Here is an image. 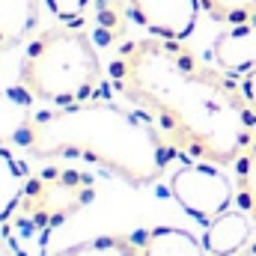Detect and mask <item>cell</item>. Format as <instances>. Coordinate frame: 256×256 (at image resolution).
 Returning <instances> with one entry per match:
<instances>
[{
  "instance_id": "cell-15",
  "label": "cell",
  "mask_w": 256,
  "mask_h": 256,
  "mask_svg": "<svg viewBox=\"0 0 256 256\" xmlns=\"http://www.w3.org/2000/svg\"><path fill=\"white\" fill-rule=\"evenodd\" d=\"M45 6L51 9V15H57V21L74 24V21H80L86 15L92 0H45Z\"/></svg>"
},
{
  "instance_id": "cell-3",
  "label": "cell",
  "mask_w": 256,
  "mask_h": 256,
  "mask_svg": "<svg viewBox=\"0 0 256 256\" xmlns=\"http://www.w3.org/2000/svg\"><path fill=\"white\" fill-rule=\"evenodd\" d=\"M102 84L104 66L90 33L66 21L33 36L18 66L21 92L48 108L96 98Z\"/></svg>"
},
{
  "instance_id": "cell-5",
  "label": "cell",
  "mask_w": 256,
  "mask_h": 256,
  "mask_svg": "<svg viewBox=\"0 0 256 256\" xmlns=\"http://www.w3.org/2000/svg\"><path fill=\"white\" fill-rule=\"evenodd\" d=\"M170 194L182 206V212L208 224L212 218L226 212L230 202L236 200V179H230L224 167L188 161L170 173Z\"/></svg>"
},
{
  "instance_id": "cell-12",
  "label": "cell",
  "mask_w": 256,
  "mask_h": 256,
  "mask_svg": "<svg viewBox=\"0 0 256 256\" xmlns=\"http://www.w3.org/2000/svg\"><path fill=\"white\" fill-rule=\"evenodd\" d=\"M54 256H140V236H96L57 250Z\"/></svg>"
},
{
  "instance_id": "cell-4",
  "label": "cell",
  "mask_w": 256,
  "mask_h": 256,
  "mask_svg": "<svg viewBox=\"0 0 256 256\" xmlns=\"http://www.w3.org/2000/svg\"><path fill=\"white\" fill-rule=\"evenodd\" d=\"M96 200V179L86 170L48 164L27 179L18 212L9 218V242L21 256H42L48 236Z\"/></svg>"
},
{
  "instance_id": "cell-10",
  "label": "cell",
  "mask_w": 256,
  "mask_h": 256,
  "mask_svg": "<svg viewBox=\"0 0 256 256\" xmlns=\"http://www.w3.org/2000/svg\"><path fill=\"white\" fill-rule=\"evenodd\" d=\"M140 256H208L206 244L179 226H155L140 236Z\"/></svg>"
},
{
  "instance_id": "cell-13",
  "label": "cell",
  "mask_w": 256,
  "mask_h": 256,
  "mask_svg": "<svg viewBox=\"0 0 256 256\" xmlns=\"http://www.w3.org/2000/svg\"><path fill=\"white\" fill-rule=\"evenodd\" d=\"M232 167H236V202L256 224V137Z\"/></svg>"
},
{
  "instance_id": "cell-16",
  "label": "cell",
  "mask_w": 256,
  "mask_h": 256,
  "mask_svg": "<svg viewBox=\"0 0 256 256\" xmlns=\"http://www.w3.org/2000/svg\"><path fill=\"white\" fill-rule=\"evenodd\" d=\"M238 86H242V96H244V102H248L250 114L256 116V68L244 72V74L238 78Z\"/></svg>"
},
{
  "instance_id": "cell-7",
  "label": "cell",
  "mask_w": 256,
  "mask_h": 256,
  "mask_svg": "<svg viewBox=\"0 0 256 256\" xmlns=\"http://www.w3.org/2000/svg\"><path fill=\"white\" fill-rule=\"evenodd\" d=\"M254 242V218L242 208H226L206 224L202 244L208 256H236Z\"/></svg>"
},
{
  "instance_id": "cell-9",
  "label": "cell",
  "mask_w": 256,
  "mask_h": 256,
  "mask_svg": "<svg viewBox=\"0 0 256 256\" xmlns=\"http://www.w3.org/2000/svg\"><path fill=\"white\" fill-rule=\"evenodd\" d=\"M42 0H0V51L24 45L39 27Z\"/></svg>"
},
{
  "instance_id": "cell-6",
  "label": "cell",
  "mask_w": 256,
  "mask_h": 256,
  "mask_svg": "<svg viewBox=\"0 0 256 256\" xmlns=\"http://www.w3.org/2000/svg\"><path fill=\"white\" fill-rule=\"evenodd\" d=\"M131 18L161 39H188L196 27L200 0H128Z\"/></svg>"
},
{
  "instance_id": "cell-11",
  "label": "cell",
  "mask_w": 256,
  "mask_h": 256,
  "mask_svg": "<svg viewBox=\"0 0 256 256\" xmlns=\"http://www.w3.org/2000/svg\"><path fill=\"white\" fill-rule=\"evenodd\" d=\"M27 170L24 164L15 158V152L9 146L0 143V220H9L18 212V202L27 188Z\"/></svg>"
},
{
  "instance_id": "cell-14",
  "label": "cell",
  "mask_w": 256,
  "mask_h": 256,
  "mask_svg": "<svg viewBox=\"0 0 256 256\" xmlns=\"http://www.w3.org/2000/svg\"><path fill=\"white\" fill-rule=\"evenodd\" d=\"M202 12L220 24H244L256 18V0H200Z\"/></svg>"
},
{
  "instance_id": "cell-8",
  "label": "cell",
  "mask_w": 256,
  "mask_h": 256,
  "mask_svg": "<svg viewBox=\"0 0 256 256\" xmlns=\"http://www.w3.org/2000/svg\"><path fill=\"white\" fill-rule=\"evenodd\" d=\"M212 57L226 74L242 78L244 72L256 68V18L224 30L212 45Z\"/></svg>"
},
{
  "instance_id": "cell-2",
  "label": "cell",
  "mask_w": 256,
  "mask_h": 256,
  "mask_svg": "<svg viewBox=\"0 0 256 256\" xmlns=\"http://www.w3.org/2000/svg\"><path fill=\"white\" fill-rule=\"evenodd\" d=\"M15 143L42 161H90L131 188L155 185L173 158V146L137 108L110 98L24 114L15 126Z\"/></svg>"
},
{
  "instance_id": "cell-17",
  "label": "cell",
  "mask_w": 256,
  "mask_h": 256,
  "mask_svg": "<svg viewBox=\"0 0 256 256\" xmlns=\"http://www.w3.org/2000/svg\"><path fill=\"white\" fill-rule=\"evenodd\" d=\"M0 256H21L18 250H15V244L9 242V236H6V232H0Z\"/></svg>"
},
{
  "instance_id": "cell-1",
  "label": "cell",
  "mask_w": 256,
  "mask_h": 256,
  "mask_svg": "<svg viewBox=\"0 0 256 256\" xmlns=\"http://www.w3.org/2000/svg\"><path fill=\"white\" fill-rule=\"evenodd\" d=\"M110 80L131 108L164 134L173 152L230 167L256 137L238 80L202 63L179 39H131L110 60Z\"/></svg>"
},
{
  "instance_id": "cell-18",
  "label": "cell",
  "mask_w": 256,
  "mask_h": 256,
  "mask_svg": "<svg viewBox=\"0 0 256 256\" xmlns=\"http://www.w3.org/2000/svg\"><path fill=\"white\" fill-rule=\"evenodd\" d=\"M236 256H256V242H250V244H248L244 250H238Z\"/></svg>"
}]
</instances>
